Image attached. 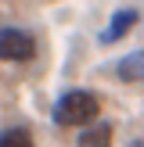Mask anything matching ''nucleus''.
I'll use <instances>...</instances> for the list:
<instances>
[{
  "label": "nucleus",
  "mask_w": 144,
  "mask_h": 147,
  "mask_svg": "<svg viewBox=\"0 0 144 147\" xmlns=\"http://www.w3.org/2000/svg\"><path fill=\"white\" fill-rule=\"evenodd\" d=\"M115 76L122 83H144V50H130L115 61Z\"/></svg>",
  "instance_id": "nucleus-4"
},
{
  "label": "nucleus",
  "mask_w": 144,
  "mask_h": 147,
  "mask_svg": "<svg viewBox=\"0 0 144 147\" xmlns=\"http://www.w3.org/2000/svg\"><path fill=\"white\" fill-rule=\"evenodd\" d=\"M36 57V36L25 32V29H11V25H0V61H33Z\"/></svg>",
  "instance_id": "nucleus-2"
},
{
  "label": "nucleus",
  "mask_w": 144,
  "mask_h": 147,
  "mask_svg": "<svg viewBox=\"0 0 144 147\" xmlns=\"http://www.w3.org/2000/svg\"><path fill=\"white\" fill-rule=\"evenodd\" d=\"M112 133L115 129L108 126V122H101V126H83L79 129V136H76V147H112Z\"/></svg>",
  "instance_id": "nucleus-5"
},
{
  "label": "nucleus",
  "mask_w": 144,
  "mask_h": 147,
  "mask_svg": "<svg viewBox=\"0 0 144 147\" xmlns=\"http://www.w3.org/2000/svg\"><path fill=\"white\" fill-rule=\"evenodd\" d=\"M137 18H141V11H137V7H115L112 18H108V25L101 29L97 40H101V43H119V40H126V36L133 32Z\"/></svg>",
  "instance_id": "nucleus-3"
},
{
  "label": "nucleus",
  "mask_w": 144,
  "mask_h": 147,
  "mask_svg": "<svg viewBox=\"0 0 144 147\" xmlns=\"http://www.w3.org/2000/svg\"><path fill=\"white\" fill-rule=\"evenodd\" d=\"M97 115H101V97H97L94 90L76 86V90H65L61 97H58L50 119H54V126L83 129V126H90V122H97Z\"/></svg>",
  "instance_id": "nucleus-1"
},
{
  "label": "nucleus",
  "mask_w": 144,
  "mask_h": 147,
  "mask_svg": "<svg viewBox=\"0 0 144 147\" xmlns=\"http://www.w3.org/2000/svg\"><path fill=\"white\" fill-rule=\"evenodd\" d=\"M0 147H33V133L25 126H7L0 133Z\"/></svg>",
  "instance_id": "nucleus-6"
},
{
  "label": "nucleus",
  "mask_w": 144,
  "mask_h": 147,
  "mask_svg": "<svg viewBox=\"0 0 144 147\" xmlns=\"http://www.w3.org/2000/svg\"><path fill=\"white\" fill-rule=\"evenodd\" d=\"M130 147H144V140H133V144H130Z\"/></svg>",
  "instance_id": "nucleus-7"
}]
</instances>
